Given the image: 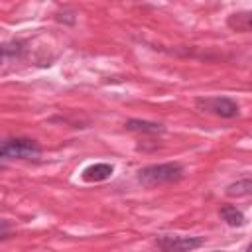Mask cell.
I'll return each mask as SVG.
<instances>
[{
    "mask_svg": "<svg viewBox=\"0 0 252 252\" xmlns=\"http://www.w3.org/2000/svg\"><path fill=\"white\" fill-rule=\"evenodd\" d=\"M112 171H114V167L110 163H93V165H89V167L83 169L81 177H83V181H89V183L94 181L96 183V181L108 179L112 175Z\"/></svg>",
    "mask_w": 252,
    "mask_h": 252,
    "instance_id": "cell-5",
    "label": "cell"
},
{
    "mask_svg": "<svg viewBox=\"0 0 252 252\" xmlns=\"http://www.w3.org/2000/svg\"><path fill=\"white\" fill-rule=\"evenodd\" d=\"M197 106L205 112H213V114H217V116H220V118H234V116H238V106H236V102L234 100H230V98H199L197 100Z\"/></svg>",
    "mask_w": 252,
    "mask_h": 252,
    "instance_id": "cell-3",
    "label": "cell"
},
{
    "mask_svg": "<svg viewBox=\"0 0 252 252\" xmlns=\"http://www.w3.org/2000/svg\"><path fill=\"white\" fill-rule=\"evenodd\" d=\"M183 177V167L179 163H159L148 165L138 171V181L144 187H158L163 183H173Z\"/></svg>",
    "mask_w": 252,
    "mask_h": 252,
    "instance_id": "cell-1",
    "label": "cell"
},
{
    "mask_svg": "<svg viewBox=\"0 0 252 252\" xmlns=\"http://www.w3.org/2000/svg\"><path fill=\"white\" fill-rule=\"evenodd\" d=\"M226 195L228 197H244V195H252V179H240L236 183H230L226 187Z\"/></svg>",
    "mask_w": 252,
    "mask_h": 252,
    "instance_id": "cell-7",
    "label": "cell"
},
{
    "mask_svg": "<svg viewBox=\"0 0 252 252\" xmlns=\"http://www.w3.org/2000/svg\"><path fill=\"white\" fill-rule=\"evenodd\" d=\"M246 252H252V242L248 244V248H246Z\"/></svg>",
    "mask_w": 252,
    "mask_h": 252,
    "instance_id": "cell-10",
    "label": "cell"
},
{
    "mask_svg": "<svg viewBox=\"0 0 252 252\" xmlns=\"http://www.w3.org/2000/svg\"><path fill=\"white\" fill-rule=\"evenodd\" d=\"M156 242L163 252H191L203 246V238L199 236H161Z\"/></svg>",
    "mask_w": 252,
    "mask_h": 252,
    "instance_id": "cell-4",
    "label": "cell"
},
{
    "mask_svg": "<svg viewBox=\"0 0 252 252\" xmlns=\"http://www.w3.org/2000/svg\"><path fill=\"white\" fill-rule=\"evenodd\" d=\"M126 128L128 130H134V132H148V134H158L161 132L163 128L156 122H146V120H128L126 122Z\"/></svg>",
    "mask_w": 252,
    "mask_h": 252,
    "instance_id": "cell-8",
    "label": "cell"
},
{
    "mask_svg": "<svg viewBox=\"0 0 252 252\" xmlns=\"http://www.w3.org/2000/svg\"><path fill=\"white\" fill-rule=\"evenodd\" d=\"M220 217H222V220H224L226 224H230V226H242V224H244V215H242L236 207H230V205L222 207V209H220Z\"/></svg>",
    "mask_w": 252,
    "mask_h": 252,
    "instance_id": "cell-6",
    "label": "cell"
},
{
    "mask_svg": "<svg viewBox=\"0 0 252 252\" xmlns=\"http://www.w3.org/2000/svg\"><path fill=\"white\" fill-rule=\"evenodd\" d=\"M41 148L33 142V140H26V138H16V140H8L4 142V146L0 148V156L4 159H26V158H35L39 156Z\"/></svg>",
    "mask_w": 252,
    "mask_h": 252,
    "instance_id": "cell-2",
    "label": "cell"
},
{
    "mask_svg": "<svg viewBox=\"0 0 252 252\" xmlns=\"http://www.w3.org/2000/svg\"><path fill=\"white\" fill-rule=\"evenodd\" d=\"M248 26L252 28V14H250V18H248Z\"/></svg>",
    "mask_w": 252,
    "mask_h": 252,
    "instance_id": "cell-9",
    "label": "cell"
}]
</instances>
